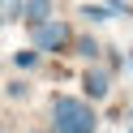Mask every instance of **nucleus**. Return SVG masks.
<instances>
[{
    "instance_id": "nucleus-1",
    "label": "nucleus",
    "mask_w": 133,
    "mask_h": 133,
    "mask_svg": "<svg viewBox=\"0 0 133 133\" xmlns=\"http://www.w3.org/2000/svg\"><path fill=\"white\" fill-rule=\"evenodd\" d=\"M52 129L56 133H95V112L73 95L52 99Z\"/></svg>"
},
{
    "instance_id": "nucleus-2",
    "label": "nucleus",
    "mask_w": 133,
    "mask_h": 133,
    "mask_svg": "<svg viewBox=\"0 0 133 133\" xmlns=\"http://www.w3.org/2000/svg\"><path fill=\"white\" fill-rule=\"evenodd\" d=\"M69 26H64V22H43V26H35V52H64V47H69Z\"/></svg>"
},
{
    "instance_id": "nucleus-3",
    "label": "nucleus",
    "mask_w": 133,
    "mask_h": 133,
    "mask_svg": "<svg viewBox=\"0 0 133 133\" xmlns=\"http://www.w3.org/2000/svg\"><path fill=\"white\" fill-rule=\"evenodd\" d=\"M82 86H86V95H90V99H103L107 90H112V73H107V69H86Z\"/></svg>"
},
{
    "instance_id": "nucleus-4",
    "label": "nucleus",
    "mask_w": 133,
    "mask_h": 133,
    "mask_svg": "<svg viewBox=\"0 0 133 133\" xmlns=\"http://www.w3.org/2000/svg\"><path fill=\"white\" fill-rule=\"evenodd\" d=\"M22 22H30V26L52 22V0H26L22 4Z\"/></svg>"
},
{
    "instance_id": "nucleus-5",
    "label": "nucleus",
    "mask_w": 133,
    "mask_h": 133,
    "mask_svg": "<svg viewBox=\"0 0 133 133\" xmlns=\"http://www.w3.org/2000/svg\"><path fill=\"white\" fill-rule=\"evenodd\" d=\"M99 52H103V47H99V43H95L90 35H82V39H77V56H82V60H95Z\"/></svg>"
},
{
    "instance_id": "nucleus-6",
    "label": "nucleus",
    "mask_w": 133,
    "mask_h": 133,
    "mask_svg": "<svg viewBox=\"0 0 133 133\" xmlns=\"http://www.w3.org/2000/svg\"><path fill=\"white\" fill-rule=\"evenodd\" d=\"M82 17L86 22H107L112 13H107V4H82Z\"/></svg>"
},
{
    "instance_id": "nucleus-7",
    "label": "nucleus",
    "mask_w": 133,
    "mask_h": 133,
    "mask_svg": "<svg viewBox=\"0 0 133 133\" xmlns=\"http://www.w3.org/2000/svg\"><path fill=\"white\" fill-rule=\"evenodd\" d=\"M13 64H17V69H35V64H39V52H17Z\"/></svg>"
},
{
    "instance_id": "nucleus-8",
    "label": "nucleus",
    "mask_w": 133,
    "mask_h": 133,
    "mask_svg": "<svg viewBox=\"0 0 133 133\" xmlns=\"http://www.w3.org/2000/svg\"><path fill=\"white\" fill-rule=\"evenodd\" d=\"M22 4H26V0H4V22H17L22 17Z\"/></svg>"
},
{
    "instance_id": "nucleus-9",
    "label": "nucleus",
    "mask_w": 133,
    "mask_h": 133,
    "mask_svg": "<svg viewBox=\"0 0 133 133\" xmlns=\"http://www.w3.org/2000/svg\"><path fill=\"white\" fill-rule=\"evenodd\" d=\"M9 95L13 99H26V82H9Z\"/></svg>"
},
{
    "instance_id": "nucleus-10",
    "label": "nucleus",
    "mask_w": 133,
    "mask_h": 133,
    "mask_svg": "<svg viewBox=\"0 0 133 133\" xmlns=\"http://www.w3.org/2000/svg\"><path fill=\"white\" fill-rule=\"evenodd\" d=\"M0 26H4V0H0Z\"/></svg>"
},
{
    "instance_id": "nucleus-11",
    "label": "nucleus",
    "mask_w": 133,
    "mask_h": 133,
    "mask_svg": "<svg viewBox=\"0 0 133 133\" xmlns=\"http://www.w3.org/2000/svg\"><path fill=\"white\" fill-rule=\"evenodd\" d=\"M129 133H133V129H129Z\"/></svg>"
}]
</instances>
